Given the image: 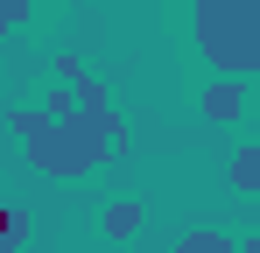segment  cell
<instances>
[{
  "label": "cell",
  "instance_id": "cell-1",
  "mask_svg": "<svg viewBox=\"0 0 260 253\" xmlns=\"http://www.w3.org/2000/svg\"><path fill=\"white\" fill-rule=\"evenodd\" d=\"M56 71H63V99H49L43 113H14V134L43 176H91L106 155H120V120L106 84L78 56H56Z\"/></svg>",
  "mask_w": 260,
  "mask_h": 253
},
{
  "label": "cell",
  "instance_id": "cell-2",
  "mask_svg": "<svg viewBox=\"0 0 260 253\" xmlns=\"http://www.w3.org/2000/svg\"><path fill=\"white\" fill-rule=\"evenodd\" d=\"M197 42L225 78L260 71V0H197Z\"/></svg>",
  "mask_w": 260,
  "mask_h": 253
},
{
  "label": "cell",
  "instance_id": "cell-3",
  "mask_svg": "<svg viewBox=\"0 0 260 253\" xmlns=\"http://www.w3.org/2000/svg\"><path fill=\"white\" fill-rule=\"evenodd\" d=\"M239 106H246V99H239V84L232 78H218V84H204V120H239Z\"/></svg>",
  "mask_w": 260,
  "mask_h": 253
},
{
  "label": "cell",
  "instance_id": "cell-4",
  "mask_svg": "<svg viewBox=\"0 0 260 253\" xmlns=\"http://www.w3.org/2000/svg\"><path fill=\"white\" fill-rule=\"evenodd\" d=\"M176 253H239V239H232V232H211V225H197V232L176 239Z\"/></svg>",
  "mask_w": 260,
  "mask_h": 253
},
{
  "label": "cell",
  "instance_id": "cell-5",
  "mask_svg": "<svg viewBox=\"0 0 260 253\" xmlns=\"http://www.w3.org/2000/svg\"><path fill=\"white\" fill-rule=\"evenodd\" d=\"M106 232H113V239H134V232H141V204H127V197L106 204Z\"/></svg>",
  "mask_w": 260,
  "mask_h": 253
},
{
  "label": "cell",
  "instance_id": "cell-6",
  "mask_svg": "<svg viewBox=\"0 0 260 253\" xmlns=\"http://www.w3.org/2000/svg\"><path fill=\"white\" fill-rule=\"evenodd\" d=\"M232 183H239L246 197H260V148H239V155H232Z\"/></svg>",
  "mask_w": 260,
  "mask_h": 253
},
{
  "label": "cell",
  "instance_id": "cell-7",
  "mask_svg": "<svg viewBox=\"0 0 260 253\" xmlns=\"http://www.w3.org/2000/svg\"><path fill=\"white\" fill-rule=\"evenodd\" d=\"M21 232H28V218H21L14 204H0V253H7V246H21Z\"/></svg>",
  "mask_w": 260,
  "mask_h": 253
},
{
  "label": "cell",
  "instance_id": "cell-8",
  "mask_svg": "<svg viewBox=\"0 0 260 253\" xmlns=\"http://www.w3.org/2000/svg\"><path fill=\"white\" fill-rule=\"evenodd\" d=\"M28 7H36V0H0V36H7V28H14V21H21Z\"/></svg>",
  "mask_w": 260,
  "mask_h": 253
},
{
  "label": "cell",
  "instance_id": "cell-9",
  "mask_svg": "<svg viewBox=\"0 0 260 253\" xmlns=\"http://www.w3.org/2000/svg\"><path fill=\"white\" fill-rule=\"evenodd\" d=\"M239 253H260V232H253V239H246V246H239Z\"/></svg>",
  "mask_w": 260,
  "mask_h": 253
}]
</instances>
